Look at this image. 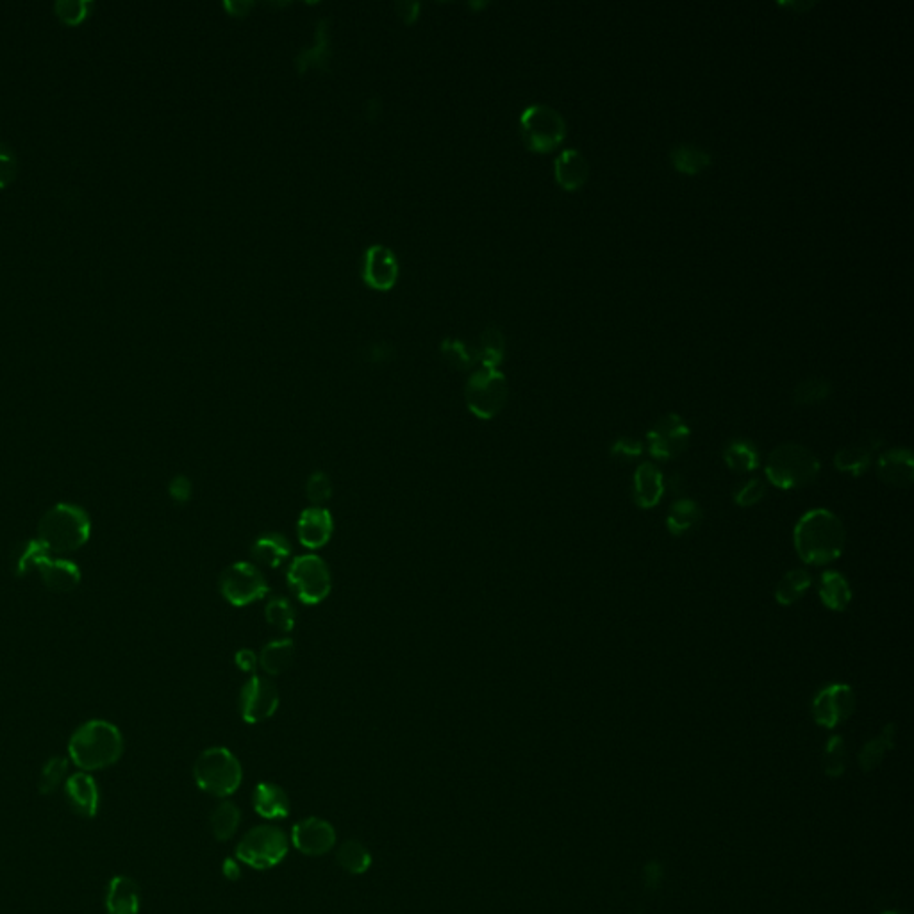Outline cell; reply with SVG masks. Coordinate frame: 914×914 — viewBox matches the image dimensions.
<instances>
[{
	"label": "cell",
	"mask_w": 914,
	"mask_h": 914,
	"mask_svg": "<svg viewBox=\"0 0 914 914\" xmlns=\"http://www.w3.org/2000/svg\"><path fill=\"white\" fill-rule=\"evenodd\" d=\"M822 764H824V772L827 777L831 779H837L845 773V768H846V745H845V740L841 736H833L825 749H824V757H822Z\"/></svg>",
	"instance_id": "39"
},
{
	"label": "cell",
	"mask_w": 914,
	"mask_h": 914,
	"mask_svg": "<svg viewBox=\"0 0 914 914\" xmlns=\"http://www.w3.org/2000/svg\"><path fill=\"white\" fill-rule=\"evenodd\" d=\"M811 586V575L805 570H790L777 584L775 588V598L783 605H792L795 604L800 596L809 590Z\"/></svg>",
	"instance_id": "34"
},
{
	"label": "cell",
	"mask_w": 914,
	"mask_h": 914,
	"mask_svg": "<svg viewBox=\"0 0 914 914\" xmlns=\"http://www.w3.org/2000/svg\"><path fill=\"white\" fill-rule=\"evenodd\" d=\"M613 454L616 457H625V459H633L641 454V443L636 441V439H631V437H622L615 443L613 446Z\"/></svg>",
	"instance_id": "47"
},
{
	"label": "cell",
	"mask_w": 914,
	"mask_h": 914,
	"mask_svg": "<svg viewBox=\"0 0 914 914\" xmlns=\"http://www.w3.org/2000/svg\"><path fill=\"white\" fill-rule=\"evenodd\" d=\"M16 175V158L9 147L0 143V188H5Z\"/></svg>",
	"instance_id": "45"
},
{
	"label": "cell",
	"mask_w": 914,
	"mask_h": 914,
	"mask_svg": "<svg viewBox=\"0 0 914 914\" xmlns=\"http://www.w3.org/2000/svg\"><path fill=\"white\" fill-rule=\"evenodd\" d=\"M893 741H895V727L888 725V727H884V730L877 738L870 740L861 749V752H859L861 770L865 773H870V772H874L875 768H878L886 754L893 749Z\"/></svg>",
	"instance_id": "31"
},
{
	"label": "cell",
	"mask_w": 914,
	"mask_h": 914,
	"mask_svg": "<svg viewBox=\"0 0 914 914\" xmlns=\"http://www.w3.org/2000/svg\"><path fill=\"white\" fill-rule=\"evenodd\" d=\"M65 795L70 807L82 818H95L100 807L97 781L88 772L72 773L65 783Z\"/></svg>",
	"instance_id": "18"
},
{
	"label": "cell",
	"mask_w": 914,
	"mask_h": 914,
	"mask_svg": "<svg viewBox=\"0 0 914 914\" xmlns=\"http://www.w3.org/2000/svg\"><path fill=\"white\" fill-rule=\"evenodd\" d=\"M665 493V478L663 474L652 463H643L637 467L633 482L635 502L643 510H650L659 504Z\"/></svg>",
	"instance_id": "22"
},
{
	"label": "cell",
	"mask_w": 914,
	"mask_h": 914,
	"mask_svg": "<svg viewBox=\"0 0 914 914\" xmlns=\"http://www.w3.org/2000/svg\"><path fill=\"white\" fill-rule=\"evenodd\" d=\"M700 518H702V511H700L697 502H693L689 499H680L672 506L667 521H668L670 532L680 536V534L691 531L700 521Z\"/></svg>",
	"instance_id": "35"
},
{
	"label": "cell",
	"mask_w": 914,
	"mask_h": 914,
	"mask_svg": "<svg viewBox=\"0 0 914 914\" xmlns=\"http://www.w3.org/2000/svg\"><path fill=\"white\" fill-rule=\"evenodd\" d=\"M362 278L379 291H388L397 284L398 261L395 254L384 245H372L362 257Z\"/></svg>",
	"instance_id": "16"
},
{
	"label": "cell",
	"mask_w": 914,
	"mask_h": 914,
	"mask_svg": "<svg viewBox=\"0 0 914 914\" xmlns=\"http://www.w3.org/2000/svg\"><path fill=\"white\" fill-rule=\"evenodd\" d=\"M878 443L880 441L877 437L872 436L870 439H863L861 443H856V445L841 448L835 454V467L841 472H846V474H854V476L863 474L870 467L874 450L878 446Z\"/></svg>",
	"instance_id": "24"
},
{
	"label": "cell",
	"mask_w": 914,
	"mask_h": 914,
	"mask_svg": "<svg viewBox=\"0 0 914 914\" xmlns=\"http://www.w3.org/2000/svg\"><path fill=\"white\" fill-rule=\"evenodd\" d=\"M766 495V486L762 480L759 478H751L747 480L738 491H736V502L743 508H751V506H755L762 500V497Z\"/></svg>",
	"instance_id": "43"
},
{
	"label": "cell",
	"mask_w": 914,
	"mask_h": 914,
	"mask_svg": "<svg viewBox=\"0 0 914 914\" xmlns=\"http://www.w3.org/2000/svg\"><path fill=\"white\" fill-rule=\"evenodd\" d=\"M93 7L91 0H56L54 13L68 26H78L84 18H88Z\"/></svg>",
	"instance_id": "41"
},
{
	"label": "cell",
	"mask_w": 914,
	"mask_h": 914,
	"mask_svg": "<svg viewBox=\"0 0 914 914\" xmlns=\"http://www.w3.org/2000/svg\"><path fill=\"white\" fill-rule=\"evenodd\" d=\"M725 463L738 474L752 472L759 465V452L749 439H732L725 448Z\"/></svg>",
	"instance_id": "32"
},
{
	"label": "cell",
	"mask_w": 914,
	"mask_h": 914,
	"mask_svg": "<svg viewBox=\"0 0 914 914\" xmlns=\"http://www.w3.org/2000/svg\"><path fill=\"white\" fill-rule=\"evenodd\" d=\"M556 183L566 192L581 190L590 177V164L577 149L562 151L554 161Z\"/></svg>",
	"instance_id": "19"
},
{
	"label": "cell",
	"mask_w": 914,
	"mask_h": 914,
	"mask_svg": "<svg viewBox=\"0 0 914 914\" xmlns=\"http://www.w3.org/2000/svg\"><path fill=\"white\" fill-rule=\"evenodd\" d=\"M68 759L67 757H50L40 772V779H38V792L41 795H52L58 786L61 784V781L65 779L67 772H68Z\"/></svg>",
	"instance_id": "38"
},
{
	"label": "cell",
	"mask_w": 914,
	"mask_h": 914,
	"mask_svg": "<svg viewBox=\"0 0 914 914\" xmlns=\"http://www.w3.org/2000/svg\"><path fill=\"white\" fill-rule=\"evenodd\" d=\"M168 493H170V497L177 504L188 502L192 499V482H190V478H184V476H177V478H172V482L168 486Z\"/></svg>",
	"instance_id": "46"
},
{
	"label": "cell",
	"mask_w": 914,
	"mask_h": 914,
	"mask_svg": "<svg viewBox=\"0 0 914 914\" xmlns=\"http://www.w3.org/2000/svg\"><path fill=\"white\" fill-rule=\"evenodd\" d=\"M663 880H665V870H663V865L659 861H648L643 867L641 882H643V889L646 893L659 891L663 886Z\"/></svg>",
	"instance_id": "44"
},
{
	"label": "cell",
	"mask_w": 914,
	"mask_h": 914,
	"mask_svg": "<svg viewBox=\"0 0 914 914\" xmlns=\"http://www.w3.org/2000/svg\"><path fill=\"white\" fill-rule=\"evenodd\" d=\"M336 861L347 874L362 875L372 867V854L362 843L351 839L338 846Z\"/></svg>",
	"instance_id": "30"
},
{
	"label": "cell",
	"mask_w": 914,
	"mask_h": 914,
	"mask_svg": "<svg viewBox=\"0 0 914 914\" xmlns=\"http://www.w3.org/2000/svg\"><path fill=\"white\" fill-rule=\"evenodd\" d=\"M123 754V736L119 727L106 720H89L79 725L68 741V761L80 772L104 770Z\"/></svg>",
	"instance_id": "1"
},
{
	"label": "cell",
	"mask_w": 914,
	"mask_h": 914,
	"mask_svg": "<svg viewBox=\"0 0 914 914\" xmlns=\"http://www.w3.org/2000/svg\"><path fill=\"white\" fill-rule=\"evenodd\" d=\"M142 908V893L138 884L127 877L117 875L106 889V911L110 914H138Z\"/></svg>",
	"instance_id": "20"
},
{
	"label": "cell",
	"mask_w": 914,
	"mask_h": 914,
	"mask_svg": "<svg viewBox=\"0 0 914 914\" xmlns=\"http://www.w3.org/2000/svg\"><path fill=\"white\" fill-rule=\"evenodd\" d=\"M250 552L256 562L278 568L291 554V545L286 536L278 532H267L254 541Z\"/></svg>",
	"instance_id": "25"
},
{
	"label": "cell",
	"mask_w": 914,
	"mask_h": 914,
	"mask_svg": "<svg viewBox=\"0 0 914 914\" xmlns=\"http://www.w3.org/2000/svg\"><path fill=\"white\" fill-rule=\"evenodd\" d=\"M33 570L40 573L41 583L56 594L72 592L80 583V570L76 562L52 556L37 540L24 543L15 554V572L18 575Z\"/></svg>",
	"instance_id": "4"
},
{
	"label": "cell",
	"mask_w": 914,
	"mask_h": 914,
	"mask_svg": "<svg viewBox=\"0 0 914 914\" xmlns=\"http://www.w3.org/2000/svg\"><path fill=\"white\" fill-rule=\"evenodd\" d=\"M504 351H506V341L502 331L495 325L486 327L484 332L480 334V343L476 351L480 366L497 368L504 359Z\"/></svg>",
	"instance_id": "33"
},
{
	"label": "cell",
	"mask_w": 914,
	"mask_h": 914,
	"mask_svg": "<svg viewBox=\"0 0 914 914\" xmlns=\"http://www.w3.org/2000/svg\"><path fill=\"white\" fill-rule=\"evenodd\" d=\"M441 356L456 370H468L478 362V352L459 340H445L441 343Z\"/></svg>",
	"instance_id": "40"
},
{
	"label": "cell",
	"mask_w": 914,
	"mask_h": 914,
	"mask_svg": "<svg viewBox=\"0 0 914 914\" xmlns=\"http://www.w3.org/2000/svg\"><path fill=\"white\" fill-rule=\"evenodd\" d=\"M259 657V667L261 670L270 677H278L284 674L295 657V643L289 637L270 641L268 645L263 646Z\"/></svg>",
	"instance_id": "26"
},
{
	"label": "cell",
	"mask_w": 914,
	"mask_h": 914,
	"mask_svg": "<svg viewBox=\"0 0 914 914\" xmlns=\"http://www.w3.org/2000/svg\"><path fill=\"white\" fill-rule=\"evenodd\" d=\"M520 132L529 151L549 154L564 142L568 127L566 120L556 108L547 104H531L520 117Z\"/></svg>",
	"instance_id": "7"
},
{
	"label": "cell",
	"mask_w": 914,
	"mask_h": 914,
	"mask_svg": "<svg viewBox=\"0 0 914 914\" xmlns=\"http://www.w3.org/2000/svg\"><path fill=\"white\" fill-rule=\"evenodd\" d=\"M831 383L824 377H809L796 384L793 400L798 405H816L831 395Z\"/></svg>",
	"instance_id": "37"
},
{
	"label": "cell",
	"mask_w": 914,
	"mask_h": 914,
	"mask_svg": "<svg viewBox=\"0 0 914 914\" xmlns=\"http://www.w3.org/2000/svg\"><path fill=\"white\" fill-rule=\"evenodd\" d=\"M334 531V521L325 508H308L297 521V536L302 547L317 551L329 543Z\"/></svg>",
	"instance_id": "17"
},
{
	"label": "cell",
	"mask_w": 914,
	"mask_h": 914,
	"mask_svg": "<svg viewBox=\"0 0 914 914\" xmlns=\"http://www.w3.org/2000/svg\"><path fill=\"white\" fill-rule=\"evenodd\" d=\"M670 161L678 173L699 175L706 168L711 166L713 156L704 147L691 145V143H680L670 151Z\"/></svg>",
	"instance_id": "27"
},
{
	"label": "cell",
	"mask_w": 914,
	"mask_h": 914,
	"mask_svg": "<svg viewBox=\"0 0 914 914\" xmlns=\"http://www.w3.org/2000/svg\"><path fill=\"white\" fill-rule=\"evenodd\" d=\"M89 534L91 520L82 508L58 504L41 517L37 541L52 556H65L86 545Z\"/></svg>",
	"instance_id": "3"
},
{
	"label": "cell",
	"mask_w": 914,
	"mask_h": 914,
	"mask_svg": "<svg viewBox=\"0 0 914 914\" xmlns=\"http://www.w3.org/2000/svg\"><path fill=\"white\" fill-rule=\"evenodd\" d=\"M306 497L313 506L321 508L332 497V480L325 472H315L306 482Z\"/></svg>",
	"instance_id": "42"
},
{
	"label": "cell",
	"mask_w": 914,
	"mask_h": 914,
	"mask_svg": "<svg viewBox=\"0 0 914 914\" xmlns=\"http://www.w3.org/2000/svg\"><path fill=\"white\" fill-rule=\"evenodd\" d=\"M194 779L204 793L227 798L235 795L243 781L238 757L226 747L205 749L194 764Z\"/></svg>",
	"instance_id": "5"
},
{
	"label": "cell",
	"mask_w": 914,
	"mask_h": 914,
	"mask_svg": "<svg viewBox=\"0 0 914 914\" xmlns=\"http://www.w3.org/2000/svg\"><path fill=\"white\" fill-rule=\"evenodd\" d=\"M235 663L241 672H254L256 667L259 665V657L252 650L241 648L235 656Z\"/></svg>",
	"instance_id": "48"
},
{
	"label": "cell",
	"mask_w": 914,
	"mask_h": 914,
	"mask_svg": "<svg viewBox=\"0 0 914 914\" xmlns=\"http://www.w3.org/2000/svg\"><path fill=\"white\" fill-rule=\"evenodd\" d=\"M278 686L265 677L252 676L241 688L239 713L247 723H261L278 709Z\"/></svg>",
	"instance_id": "12"
},
{
	"label": "cell",
	"mask_w": 914,
	"mask_h": 914,
	"mask_svg": "<svg viewBox=\"0 0 914 914\" xmlns=\"http://www.w3.org/2000/svg\"><path fill=\"white\" fill-rule=\"evenodd\" d=\"M877 476L888 484L906 488L913 482L914 459L908 448H893L880 456L877 463Z\"/></svg>",
	"instance_id": "21"
},
{
	"label": "cell",
	"mask_w": 914,
	"mask_h": 914,
	"mask_svg": "<svg viewBox=\"0 0 914 914\" xmlns=\"http://www.w3.org/2000/svg\"><path fill=\"white\" fill-rule=\"evenodd\" d=\"M818 592H820L822 602L829 609H835V611L846 609V605L850 604V598H852V590H850L846 579L837 572H827L822 575Z\"/></svg>",
	"instance_id": "28"
},
{
	"label": "cell",
	"mask_w": 914,
	"mask_h": 914,
	"mask_svg": "<svg viewBox=\"0 0 914 914\" xmlns=\"http://www.w3.org/2000/svg\"><path fill=\"white\" fill-rule=\"evenodd\" d=\"M289 850L286 835L272 825H259L243 835L236 846V857L254 870H270L284 861Z\"/></svg>",
	"instance_id": "9"
},
{
	"label": "cell",
	"mask_w": 914,
	"mask_h": 914,
	"mask_svg": "<svg viewBox=\"0 0 914 914\" xmlns=\"http://www.w3.org/2000/svg\"><path fill=\"white\" fill-rule=\"evenodd\" d=\"M254 809L265 820H280L289 814L291 804L278 784L259 783L254 790Z\"/></svg>",
	"instance_id": "23"
},
{
	"label": "cell",
	"mask_w": 914,
	"mask_h": 914,
	"mask_svg": "<svg viewBox=\"0 0 914 914\" xmlns=\"http://www.w3.org/2000/svg\"><path fill=\"white\" fill-rule=\"evenodd\" d=\"M856 709V695L846 684H831L824 688L813 702L814 721L825 729H835L845 723Z\"/></svg>",
	"instance_id": "14"
},
{
	"label": "cell",
	"mask_w": 914,
	"mask_h": 914,
	"mask_svg": "<svg viewBox=\"0 0 914 914\" xmlns=\"http://www.w3.org/2000/svg\"><path fill=\"white\" fill-rule=\"evenodd\" d=\"M239 822H241V813L236 804L231 800H222L215 811L211 813L209 824L213 835L218 841H229L238 831Z\"/></svg>",
	"instance_id": "29"
},
{
	"label": "cell",
	"mask_w": 914,
	"mask_h": 914,
	"mask_svg": "<svg viewBox=\"0 0 914 914\" xmlns=\"http://www.w3.org/2000/svg\"><path fill=\"white\" fill-rule=\"evenodd\" d=\"M288 584L306 605L323 602L332 590L329 566L317 554H302L289 562Z\"/></svg>",
	"instance_id": "10"
},
{
	"label": "cell",
	"mask_w": 914,
	"mask_h": 914,
	"mask_svg": "<svg viewBox=\"0 0 914 914\" xmlns=\"http://www.w3.org/2000/svg\"><path fill=\"white\" fill-rule=\"evenodd\" d=\"M689 435L688 424L678 415H665L648 431V450L661 461L674 459L688 448Z\"/></svg>",
	"instance_id": "13"
},
{
	"label": "cell",
	"mask_w": 914,
	"mask_h": 914,
	"mask_svg": "<svg viewBox=\"0 0 914 914\" xmlns=\"http://www.w3.org/2000/svg\"><path fill=\"white\" fill-rule=\"evenodd\" d=\"M880 914H908L906 911H898V909H889V911H884Z\"/></svg>",
	"instance_id": "50"
},
{
	"label": "cell",
	"mask_w": 914,
	"mask_h": 914,
	"mask_svg": "<svg viewBox=\"0 0 914 914\" xmlns=\"http://www.w3.org/2000/svg\"><path fill=\"white\" fill-rule=\"evenodd\" d=\"M220 594L235 607H245L268 595L270 588L256 564L238 561L229 564L220 575Z\"/></svg>",
	"instance_id": "11"
},
{
	"label": "cell",
	"mask_w": 914,
	"mask_h": 914,
	"mask_svg": "<svg viewBox=\"0 0 914 914\" xmlns=\"http://www.w3.org/2000/svg\"><path fill=\"white\" fill-rule=\"evenodd\" d=\"M508 379L499 368L480 366L474 372L465 386V402L468 409L480 418H495L508 402Z\"/></svg>",
	"instance_id": "8"
},
{
	"label": "cell",
	"mask_w": 914,
	"mask_h": 914,
	"mask_svg": "<svg viewBox=\"0 0 914 914\" xmlns=\"http://www.w3.org/2000/svg\"><path fill=\"white\" fill-rule=\"evenodd\" d=\"M293 846L310 857H319L329 854L336 845L334 827L319 816H310L297 822L291 829Z\"/></svg>",
	"instance_id": "15"
},
{
	"label": "cell",
	"mask_w": 914,
	"mask_h": 914,
	"mask_svg": "<svg viewBox=\"0 0 914 914\" xmlns=\"http://www.w3.org/2000/svg\"><path fill=\"white\" fill-rule=\"evenodd\" d=\"M845 527L829 510H813L798 520L795 549L807 564H827L841 556Z\"/></svg>",
	"instance_id": "2"
},
{
	"label": "cell",
	"mask_w": 914,
	"mask_h": 914,
	"mask_svg": "<svg viewBox=\"0 0 914 914\" xmlns=\"http://www.w3.org/2000/svg\"><path fill=\"white\" fill-rule=\"evenodd\" d=\"M265 618L274 629L280 633H289L295 627L297 613L288 598L274 596L265 607Z\"/></svg>",
	"instance_id": "36"
},
{
	"label": "cell",
	"mask_w": 914,
	"mask_h": 914,
	"mask_svg": "<svg viewBox=\"0 0 914 914\" xmlns=\"http://www.w3.org/2000/svg\"><path fill=\"white\" fill-rule=\"evenodd\" d=\"M224 872H226L227 877H231V878H236V877H239V868L238 865H236V861L227 859V861H226V865H224Z\"/></svg>",
	"instance_id": "49"
},
{
	"label": "cell",
	"mask_w": 914,
	"mask_h": 914,
	"mask_svg": "<svg viewBox=\"0 0 914 914\" xmlns=\"http://www.w3.org/2000/svg\"><path fill=\"white\" fill-rule=\"evenodd\" d=\"M766 476L781 489L804 488L820 476V461L809 448L784 443L768 456Z\"/></svg>",
	"instance_id": "6"
}]
</instances>
